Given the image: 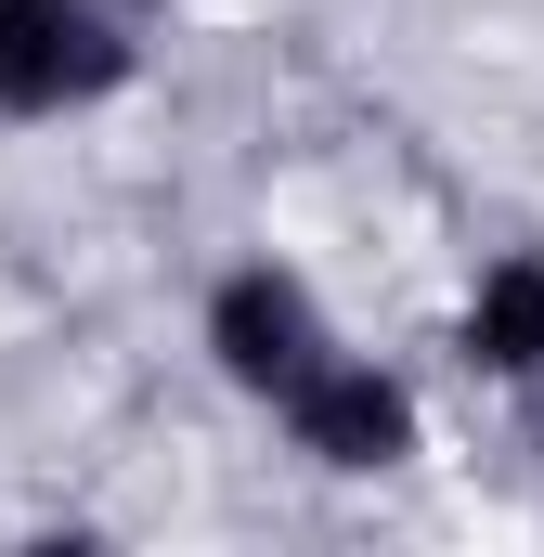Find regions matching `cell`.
<instances>
[{
    "mask_svg": "<svg viewBox=\"0 0 544 557\" xmlns=\"http://www.w3.org/2000/svg\"><path fill=\"white\" fill-rule=\"evenodd\" d=\"M337 350H350V337L324 324V298L285 273V260H234V273L208 285V363H221L260 416H272V403H298Z\"/></svg>",
    "mask_w": 544,
    "mask_h": 557,
    "instance_id": "cell-2",
    "label": "cell"
},
{
    "mask_svg": "<svg viewBox=\"0 0 544 557\" xmlns=\"http://www.w3.org/2000/svg\"><path fill=\"white\" fill-rule=\"evenodd\" d=\"M519 403H532V428H544V376H532V389H519Z\"/></svg>",
    "mask_w": 544,
    "mask_h": 557,
    "instance_id": "cell-5",
    "label": "cell"
},
{
    "mask_svg": "<svg viewBox=\"0 0 544 557\" xmlns=\"http://www.w3.org/2000/svg\"><path fill=\"white\" fill-rule=\"evenodd\" d=\"M118 13H143V0H118Z\"/></svg>",
    "mask_w": 544,
    "mask_h": 557,
    "instance_id": "cell-6",
    "label": "cell"
},
{
    "mask_svg": "<svg viewBox=\"0 0 544 557\" xmlns=\"http://www.w3.org/2000/svg\"><path fill=\"white\" fill-rule=\"evenodd\" d=\"M143 78V39L118 0H0V117H91Z\"/></svg>",
    "mask_w": 544,
    "mask_h": 557,
    "instance_id": "cell-1",
    "label": "cell"
},
{
    "mask_svg": "<svg viewBox=\"0 0 544 557\" xmlns=\"http://www.w3.org/2000/svg\"><path fill=\"white\" fill-rule=\"evenodd\" d=\"M272 428L311 454V467H337V480H376V467H403L415 454V389L376 363V350H337L298 403H272Z\"/></svg>",
    "mask_w": 544,
    "mask_h": 557,
    "instance_id": "cell-3",
    "label": "cell"
},
{
    "mask_svg": "<svg viewBox=\"0 0 544 557\" xmlns=\"http://www.w3.org/2000/svg\"><path fill=\"white\" fill-rule=\"evenodd\" d=\"M454 363L493 376V389H532V376H544V247H506L493 273L467 285V311H454Z\"/></svg>",
    "mask_w": 544,
    "mask_h": 557,
    "instance_id": "cell-4",
    "label": "cell"
}]
</instances>
